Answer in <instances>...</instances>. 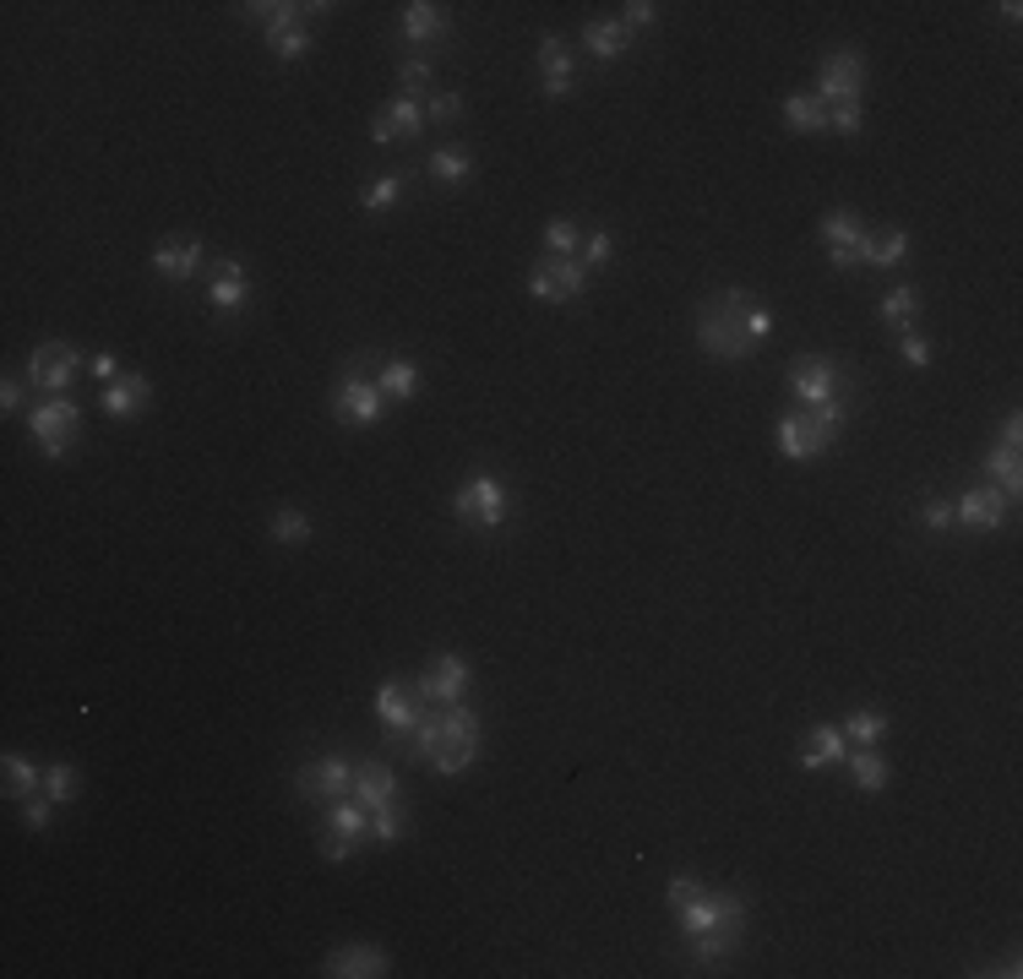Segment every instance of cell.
<instances>
[{
  "mask_svg": "<svg viewBox=\"0 0 1023 979\" xmlns=\"http://www.w3.org/2000/svg\"><path fill=\"white\" fill-rule=\"evenodd\" d=\"M414 740V756H425L435 773H463V767H473V756H479V719H473V708H435V713H425L419 719V729L408 735Z\"/></svg>",
  "mask_w": 1023,
  "mask_h": 979,
  "instance_id": "obj_1",
  "label": "cell"
},
{
  "mask_svg": "<svg viewBox=\"0 0 1023 979\" xmlns=\"http://www.w3.org/2000/svg\"><path fill=\"white\" fill-rule=\"evenodd\" d=\"M746 305H752V294H741V289H730V294H719V300L703 305V316H697V343H703L713 359H730V365L752 359V338L741 332V310H746Z\"/></svg>",
  "mask_w": 1023,
  "mask_h": 979,
  "instance_id": "obj_2",
  "label": "cell"
},
{
  "mask_svg": "<svg viewBox=\"0 0 1023 979\" xmlns=\"http://www.w3.org/2000/svg\"><path fill=\"white\" fill-rule=\"evenodd\" d=\"M452 512H457L468 529L495 534V529L506 523V512H512V496H506V484H501L495 473H468V479L457 484V496H452Z\"/></svg>",
  "mask_w": 1023,
  "mask_h": 979,
  "instance_id": "obj_3",
  "label": "cell"
},
{
  "mask_svg": "<svg viewBox=\"0 0 1023 979\" xmlns=\"http://www.w3.org/2000/svg\"><path fill=\"white\" fill-rule=\"evenodd\" d=\"M77 430H83V408H77L72 397L34 403V414H28V435L39 441V452H45V457H66V452H72V441H77Z\"/></svg>",
  "mask_w": 1023,
  "mask_h": 979,
  "instance_id": "obj_4",
  "label": "cell"
},
{
  "mask_svg": "<svg viewBox=\"0 0 1023 979\" xmlns=\"http://www.w3.org/2000/svg\"><path fill=\"white\" fill-rule=\"evenodd\" d=\"M860 88H866V61L855 55V50H833L828 61H822V72H817V104L828 110H838V104H860Z\"/></svg>",
  "mask_w": 1023,
  "mask_h": 979,
  "instance_id": "obj_5",
  "label": "cell"
},
{
  "mask_svg": "<svg viewBox=\"0 0 1023 979\" xmlns=\"http://www.w3.org/2000/svg\"><path fill=\"white\" fill-rule=\"evenodd\" d=\"M817 234L828 240V262H833V272H849V267H860L866 262V224H860V213L855 207H833L822 224H817Z\"/></svg>",
  "mask_w": 1023,
  "mask_h": 979,
  "instance_id": "obj_6",
  "label": "cell"
},
{
  "mask_svg": "<svg viewBox=\"0 0 1023 979\" xmlns=\"http://www.w3.org/2000/svg\"><path fill=\"white\" fill-rule=\"evenodd\" d=\"M583 283H589V272H583L578 256H545V262L529 267V294L545 300V305H567V300H578Z\"/></svg>",
  "mask_w": 1023,
  "mask_h": 979,
  "instance_id": "obj_7",
  "label": "cell"
},
{
  "mask_svg": "<svg viewBox=\"0 0 1023 979\" xmlns=\"http://www.w3.org/2000/svg\"><path fill=\"white\" fill-rule=\"evenodd\" d=\"M88 365V354H77L72 343H39L34 354H28V381L39 386V392H50V397H66V386H72V376Z\"/></svg>",
  "mask_w": 1023,
  "mask_h": 979,
  "instance_id": "obj_8",
  "label": "cell"
},
{
  "mask_svg": "<svg viewBox=\"0 0 1023 979\" xmlns=\"http://www.w3.org/2000/svg\"><path fill=\"white\" fill-rule=\"evenodd\" d=\"M468 681H473V664L463 659V653H441L425 675H419V686H414V697L419 702H430V708H457L463 702V691H468Z\"/></svg>",
  "mask_w": 1023,
  "mask_h": 979,
  "instance_id": "obj_9",
  "label": "cell"
},
{
  "mask_svg": "<svg viewBox=\"0 0 1023 979\" xmlns=\"http://www.w3.org/2000/svg\"><path fill=\"white\" fill-rule=\"evenodd\" d=\"M681 930L686 936H703V930H719V925H741L746 919V898L741 892H697L692 903L675 908Z\"/></svg>",
  "mask_w": 1023,
  "mask_h": 979,
  "instance_id": "obj_10",
  "label": "cell"
},
{
  "mask_svg": "<svg viewBox=\"0 0 1023 979\" xmlns=\"http://www.w3.org/2000/svg\"><path fill=\"white\" fill-rule=\"evenodd\" d=\"M332 414H338L343 424H376V419L387 414V397H381V386H376L370 376H349V381L332 392Z\"/></svg>",
  "mask_w": 1023,
  "mask_h": 979,
  "instance_id": "obj_11",
  "label": "cell"
},
{
  "mask_svg": "<svg viewBox=\"0 0 1023 979\" xmlns=\"http://www.w3.org/2000/svg\"><path fill=\"white\" fill-rule=\"evenodd\" d=\"M790 392H795L806 408L833 403V397H838V365H833L828 354H806V359L790 370Z\"/></svg>",
  "mask_w": 1023,
  "mask_h": 979,
  "instance_id": "obj_12",
  "label": "cell"
},
{
  "mask_svg": "<svg viewBox=\"0 0 1023 979\" xmlns=\"http://www.w3.org/2000/svg\"><path fill=\"white\" fill-rule=\"evenodd\" d=\"M300 794L316 800V805H332V800L354 794V767H349L343 756H321V762H311V767L300 773Z\"/></svg>",
  "mask_w": 1023,
  "mask_h": 979,
  "instance_id": "obj_13",
  "label": "cell"
},
{
  "mask_svg": "<svg viewBox=\"0 0 1023 979\" xmlns=\"http://www.w3.org/2000/svg\"><path fill=\"white\" fill-rule=\"evenodd\" d=\"M376 719H381L392 735H414L419 719H425V702H419L403 681H381V686H376Z\"/></svg>",
  "mask_w": 1023,
  "mask_h": 979,
  "instance_id": "obj_14",
  "label": "cell"
},
{
  "mask_svg": "<svg viewBox=\"0 0 1023 979\" xmlns=\"http://www.w3.org/2000/svg\"><path fill=\"white\" fill-rule=\"evenodd\" d=\"M1001 518H1007V496H1001L996 484H974V490H963V501L952 507V523H963V529H974V534L1001 529Z\"/></svg>",
  "mask_w": 1023,
  "mask_h": 979,
  "instance_id": "obj_15",
  "label": "cell"
},
{
  "mask_svg": "<svg viewBox=\"0 0 1023 979\" xmlns=\"http://www.w3.org/2000/svg\"><path fill=\"white\" fill-rule=\"evenodd\" d=\"M828 446H833V430H822L811 414H790V419H779V452H784L790 462L822 457Z\"/></svg>",
  "mask_w": 1023,
  "mask_h": 979,
  "instance_id": "obj_16",
  "label": "cell"
},
{
  "mask_svg": "<svg viewBox=\"0 0 1023 979\" xmlns=\"http://www.w3.org/2000/svg\"><path fill=\"white\" fill-rule=\"evenodd\" d=\"M327 979H376V974H392L387 968V952L370 946V941H354V946H338L327 963H321Z\"/></svg>",
  "mask_w": 1023,
  "mask_h": 979,
  "instance_id": "obj_17",
  "label": "cell"
},
{
  "mask_svg": "<svg viewBox=\"0 0 1023 979\" xmlns=\"http://www.w3.org/2000/svg\"><path fill=\"white\" fill-rule=\"evenodd\" d=\"M540 77H545V99H567L572 93V50L561 34L540 39Z\"/></svg>",
  "mask_w": 1023,
  "mask_h": 979,
  "instance_id": "obj_18",
  "label": "cell"
},
{
  "mask_svg": "<svg viewBox=\"0 0 1023 979\" xmlns=\"http://www.w3.org/2000/svg\"><path fill=\"white\" fill-rule=\"evenodd\" d=\"M354 800H359L365 811L392 805V800H397V773H392L387 762H359V767H354Z\"/></svg>",
  "mask_w": 1023,
  "mask_h": 979,
  "instance_id": "obj_19",
  "label": "cell"
},
{
  "mask_svg": "<svg viewBox=\"0 0 1023 979\" xmlns=\"http://www.w3.org/2000/svg\"><path fill=\"white\" fill-rule=\"evenodd\" d=\"M207 300H213V310H224V316H229V310H240V305L251 300V278H245V267H240L235 256H224V262H218Z\"/></svg>",
  "mask_w": 1023,
  "mask_h": 979,
  "instance_id": "obj_20",
  "label": "cell"
},
{
  "mask_svg": "<svg viewBox=\"0 0 1023 979\" xmlns=\"http://www.w3.org/2000/svg\"><path fill=\"white\" fill-rule=\"evenodd\" d=\"M148 397H153V386H148V376H121V381H110L104 386V414L110 419H137L142 408H148Z\"/></svg>",
  "mask_w": 1023,
  "mask_h": 979,
  "instance_id": "obj_21",
  "label": "cell"
},
{
  "mask_svg": "<svg viewBox=\"0 0 1023 979\" xmlns=\"http://www.w3.org/2000/svg\"><path fill=\"white\" fill-rule=\"evenodd\" d=\"M849 756V740L838 724H817L806 740H800V767H838Z\"/></svg>",
  "mask_w": 1023,
  "mask_h": 979,
  "instance_id": "obj_22",
  "label": "cell"
},
{
  "mask_svg": "<svg viewBox=\"0 0 1023 979\" xmlns=\"http://www.w3.org/2000/svg\"><path fill=\"white\" fill-rule=\"evenodd\" d=\"M202 262H207L202 240H180V245H159V251H153V272H164V278H175V283L197 278Z\"/></svg>",
  "mask_w": 1023,
  "mask_h": 979,
  "instance_id": "obj_23",
  "label": "cell"
},
{
  "mask_svg": "<svg viewBox=\"0 0 1023 979\" xmlns=\"http://www.w3.org/2000/svg\"><path fill=\"white\" fill-rule=\"evenodd\" d=\"M403 34H408V44H430V39L446 34V12L435 7V0H408L403 7Z\"/></svg>",
  "mask_w": 1023,
  "mask_h": 979,
  "instance_id": "obj_24",
  "label": "cell"
},
{
  "mask_svg": "<svg viewBox=\"0 0 1023 979\" xmlns=\"http://www.w3.org/2000/svg\"><path fill=\"white\" fill-rule=\"evenodd\" d=\"M686 941H692V963L708 968V963L735 957V946H741V925H719V930H703V936H686Z\"/></svg>",
  "mask_w": 1023,
  "mask_h": 979,
  "instance_id": "obj_25",
  "label": "cell"
},
{
  "mask_svg": "<svg viewBox=\"0 0 1023 979\" xmlns=\"http://www.w3.org/2000/svg\"><path fill=\"white\" fill-rule=\"evenodd\" d=\"M849 778H855V789L860 794H876L882 784H887V762H882V751L876 746H849Z\"/></svg>",
  "mask_w": 1023,
  "mask_h": 979,
  "instance_id": "obj_26",
  "label": "cell"
},
{
  "mask_svg": "<svg viewBox=\"0 0 1023 979\" xmlns=\"http://www.w3.org/2000/svg\"><path fill=\"white\" fill-rule=\"evenodd\" d=\"M7 794L23 805V800H34V794H45V767H34L28 756H17V751H7Z\"/></svg>",
  "mask_w": 1023,
  "mask_h": 979,
  "instance_id": "obj_27",
  "label": "cell"
},
{
  "mask_svg": "<svg viewBox=\"0 0 1023 979\" xmlns=\"http://www.w3.org/2000/svg\"><path fill=\"white\" fill-rule=\"evenodd\" d=\"M583 44H589V55H599V61H621L627 44H632V34H627V23H589V28H583Z\"/></svg>",
  "mask_w": 1023,
  "mask_h": 979,
  "instance_id": "obj_28",
  "label": "cell"
},
{
  "mask_svg": "<svg viewBox=\"0 0 1023 979\" xmlns=\"http://www.w3.org/2000/svg\"><path fill=\"white\" fill-rule=\"evenodd\" d=\"M376 386H381V397H387V403H403V397H414V392H419V365H414V359H387Z\"/></svg>",
  "mask_w": 1023,
  "mask_h": 979,
  "instance_id": "obj_29",
  "label": "cell"
},
{
  "mask_svg": "<svg viewBox=\"0 0 1023 979\" xmlns=\"http://www.w3.org/2000/svg\"><path fill=\"white\" fill-rule=\"evenodd\" d=\"M985 473H990V484L1001 490V496L1012 501L1018 484H1023V473H1018V446H990V452H985Z\"/></svg>",
  "mask_w": 1023,
  "mask_h": 979,
  "instance_id": "obj_30",
  "label": "cell"
},
{
  "mask_svg": "<svg viewBox=\"0 0 1023 979\" xmlns=\"http://www.w3.org/2000/svg\"><path fill=\"white\" fill-rule=\"evenodd\" d=\"M914 316H920V294H914L909 283L887 289V300H882V321H887L893 332H909V327H914Z\"/></svg>",
  "mask_w": 1023,
  "mask_h": 979,
  "instance_id": "obj_31",
  "label": "cell"
},
{
  "mask_svg": "<svg viewBox=\"0 0 1023 979\" xmlns=\"http://www.w3.org/2000/svg\"><path fill=\"white\" fill-rule=\"evenodd\" d=\"M262 34H267V44H273L278 61H305V50H311L305 23H278V28H262Z\"/></svg>",
  "mask_w": 1023,
  "mask_h": 979,
  "instance_id": "obj_32",
  "label": "cell"
},
{
  "mask_svg": "<svg viewBox=\"0 0 1023 979\" xmlns=\"http://www.w3.org/2000/svg\"><path fill=\"white\" fill-rule=\"evenodd\" d=\"M784 126H790V131H822V126H828V110H822L811 93H790V99H784Z\"/></svg>",
  "mask_w": 1023,
  "mask_h": 979,
  "instance_id": "obj_33",
  "label": "cell"
},
{
  "mask_svg": "<svg viewBox=\"0 0 1023 979\" xmlns=\"http://www.w3.org/2000/svg\"><path fill=\"white\" fill-rule=\"evenodd\" d=\"M387 126H392V137H419L425 131V104L414 93H397L387 104Z\"/></svg>",
  "mask_w": 1023,
  "mask_h": 979,
  "instance_id": "obj_34",
  "label": "cell"
},
{
  "mask_svg": "<svg viewBox=\"0 0 1023 979\" xmlns=\"http://www.w3.org/2000/svg\"><path fill=\"white\" fill-rule=\"evenodd\" d=\"M838 729H844V740H849V746H882L887 719H882L876 708H855V713H849V724H838Z\"/></svg>",
  "mask_w": 1023,
  "mask_h": 979,
  "instance_id": "obj_35",
  "label": "cell"
},
{
  "mask_svg": "<svg viewBox=\"0 0 1023 979\" xmlns=\"http://www.w3.org/2000/svg\"><path fill=\"white\" fill-rule=\"evenodd\" d=\"M430 175H435V186H463L473 175V158L457 153V148H435L430 153Z\"/></svg>",
  "mask_w": 1023,
  "mask_h": 979,
  "instance_id": "obj_36",
  "label": "cell"
},
{
  "mask_svg": "<svg viewBox=\"0 0 1023 979\" xmlns=\"http://www.w3.org/2000/svg\"><path fill=\"white\" fill-rule=\"evenodd\" d=\"M909 256V234L904 229H887L882 240H866V267H898Z\"/></svg>",
  "mask_w": 1023,
  "mask_h": 979,
  "instance_id": "obj_37",
  "label": "cell"
},
{
  "mask_svg": "<svg viewBox=\"0 0 1023 979\" xmlns=\"http://www.w3.org/2000/svg\"><path fill=\"white\" fill-rule=\"evenodd\" d=\"M273 539H278L283 550H300V545L311 539V518H305V512H294V507H283V512L273 518Z\"/></svg>",
  "mask_w": 1023,
  "mask_h": 979,
  "instance_id": "obj_38",
  "label": "cell"
},
{
  "mask_svg": "<svg viewBox=\"0 0 1023 979\" xmlns=\"http://www.w3.org/2000/svg\"><path fill=\"white\" fill-rule=\"evenodd\" d=\"M397 196H403V175H381V180H370V186H365V196H359V202H365L370 213H387V207H397Z\"/></svg>",
  "mask_w": 1023,
  "mask_h": 979,
  "instance_id": "obj_39",
  "label": "cell"
},
{
  "mask_svg": "<svg viewBox=\"0 0 1023 979\" xmlns=\"http://www.w3.org/2000/svg\"><path fill=\"white\" fill-rule=\"evenodd\" d=\"M77 784H83V778H77V767H72V762L45 767V794H50L55 805H61V800H77Z\"/></svg>",
  "mask_w": 1023,
  "mask_h": 979,
  "instance_id": "obj_40",
  "label": "cell"
},
{
  "mask_svg": "<svg viewBox=\"0 0 1023 979\" xmlns=\"http://www.w3.org/2000/svg\"><path fill=\"white\" fill-rule=\"evenodd\" d=\"M397 838H403V805L392 800V805L370 811V843H397Z\"/></svg>",
  "mask_w": 1023,
  "mask_h": 979,
  "instance_id": "obj_41",
  "label": "cell"
},
{
  "mask_svg": "<svg viewBox=\"0 0 1023 979\" xmlns=\"http://www.w3.org/2000/svg\"><path fill=\"white\" fill-rule=\"evenodd\" d=\"M545 251L551 256H572L578 251V224L572 218H551L545 224Z\"/></svg>",
  "mask_w": 1023,
  "mask_h": 979,
  "instance_id": "obj_42",
  "label": "cell"
},
{
  "mask_svg": "<svg viewBox=\"0 0 1023 979\" xmlns=\"http://www.w3.org/2000/svg\"><path fill=\"white\" fill-rule=\"evenodd\" d=\"M741 332H746V338H752V348H757V343H762V338H768V332H773V310H768V305H757V300H752V305H746V310H741Z\"/></svg>",
  "mask_w": 1023,
  "mask_h": 979,
  "instance_id": "obj_43",
  "label": "cell"
},
{
  "mask_svg": "<svg viewBox=\"0 0 1023 979\" xmlns=\"http://www.w3.org/2000/svg\"><path fill=\"white\" fill-rule=\"evenodd\" d=\"M610 256H616V240H610V229H599V234H589V240H583V272L605 267Z\"/></svg>",
  "mask_w": 1023,
  "mask_h": 979,
  "instance_id": "obj_44",
  "label": "cell"
},
{
  "mask_svg": "<svg viewBox=\"0 0 1023 979\" xmlns=\"http://www.w3.org/2000/svg\"><path fill=\"white\" fill-rule=\"evenodd\" d=\"M898 359H904L909 370H925V365H931V343H925L920 332H898Z\"/></svg>",
  "mask_w": 1023,
  "mask_h": 979,
  "instance_id": "obj_45",
  "label": "cell"
},
{
  "mask_svg": "<svg viewBox=\"0 0 1023 979\" xmlns=\"http://www.w3.org/2000/svg\"><path fill=\"white\" fill-rule=\"evenodd\" d=\"M828 126H833L838 137H860V126H866V110H860V104H838V110H828Z\"/></svg>",
  "mask_w": 1023,
  "mask_h": 979,
  "instance_id": "obj_46",
  "label": "cell"
},
{
  "mask_svg": "<svg viewBox=\"0 0 1023 979\" xmlns=\"http://www.w3.org/2000/svg\"><path fill=\"white\" fill-rule=\"evenodd\" d=\"M50 816H55V800H50V794L23 800V827H28V832H45V827H50Z\"/></svg>",
  "mask_w": 1023,
  "mask_h": 979,
  "instance_id": "obj_47",
  "label": "cell"
},
{
  "mask_svg": "<svg viewBox=\"0 0 1023 979\" xmlns=\"http://www.w3.org/2000/svg\"><path fill=\"white\" fill-rule=\"evenodd\" d=\"M397 82H403V93H414V99H419V88L430 82V61H425V55L403 61V66H397Z\"/></svg>",
  "mask_w": 1023,
  "mask_h": 979,
  "instance_id": "obj_48",
  "label": "cell"
},
{
  "mask_svg": "<svg viewBox=\"0 0 1023 979\" xmlns=\"http://www.w3.org/2000/svg\"><path fill=\"white\" fill-rule=\"evenodd\" d=\"M463 115V99L457 93H435L430 104H425V120H435V126H452Z\"/></svg>",
  "mask_w": 1023,
  "mask_h": 979,
  "instance_id": "obj_49",
  "label": "cell"
},
{
  "mask_svg": "<svg viewBox=\"0 0 1023 979\" xmlns=\"http://www.w3.org/2000/svg\"><path fill=\"white\" fill-rule=\"evenodd\" d=\"M359 843H365V838H343V832H321V860H332V865H338V860H354V854H359Z\"/></svg>",
  "mask_w": 1023,
  "mask_h": 979,
  "instance_id": "obj_50",
  "label": "cell"
},
{
  "mask_svg": "<svg viewBox=\"0 0 1023 979\" xmlns=\"http://www.w3.org/2000/svg\"><path fill=\"white\" fill-rule=\"evenodd\" d=\"M697 892H703V881H697L692 870H675V876H670V908H681V903H692Z\"/></svg>",
  "mask_w": 1023,
  "mask_h": 979,
  "instance_id": "obj_51",
  "label": "cell"
},
{
  "mask_svg": "<svg viewBox=\"0 0 1023 979\" xmlns=\"http://www.w3.org/2000/svg\"><path fill=\"white\" fill-rule=\"evenodd\" d=\"M654 23H659V7H654V0H632V7H627V34L654 28Z\"/></svg>",
  "mask_w": 1023,
  "mask_h": 979,
  "instance_id": "obj_52",
  "label": "cell"
},
{
  "mask_svg": "<svg viewBox=\"0 0 1023 979\" xmlns=\"http://www.w3.org/2000/svg\"><path fill=\"white\" fill-rule=\"evenodd\" d=\"M88 370H93L104 386H110V381H121V359H115V354H88Z\"/></svg>",
  "mask_w": 1023,
  "mask_h": 979,
  "instance_id": "obj_53",
  "label": "cell"
},
{
  "mask_svg": "<svg viewBox=\"0 0 1023 979\" xmlns=\"http://www.w3.org/2000/svg\"><path fill=\"white\" fill-rule=\"evenodd\" d=\"M920 518H925V529H936V534H942V529L952 523V507H947V501H925V512H920Z\"/></svg>",
  "mask_w": 1023,
  "mask_h": 979,
  "instance_id": "obj_54",
  "label": "cell"
},
{
  "mask_svg": "<svg viewBox=\"0 0 1023 979\" xmlns=\"http://www.w3.org/2000/svg\"><path fill=\"white\" fill-rule=\"evenodd\" d=\"M0 408H7V414L23 408V381H7V386H0Z\"/></svg>",
  "mask_w": 1023,
  "mask_h": 979,
  "instance_id": "obj_55",
  "label": "cell"
},
{
  "mask_svg": "<svg viewBox=\"0 0 1023 979\" xmlns=\"http://www.w3.org/2000/svg\"><path fill=\"white\" fill-rule=\"evenodd\" d=\"M1018 441H1023V419L1007 414V424H1001V446H1018Z\"/></svg>",
  "mask_w": 1023,
  "mask_h": 979,
  "instance_id": "obj_56",
  "label": "cell"
},
{
  "mask_svg": "<svg viewBox=\"0 0 1023 979\" xmlns=\"http://www.w3.org/2000/svg\"><path fill=\"white\" fill-rule=\"evenodd\" d=\"M370 137H376L381 148H392V142H397V137H392V126H387V115H376V120H370Z\"/></svg>",
  "mask_w": 1023,
  "mask_h": 979,
  "instance_id": "obj_57",
  "label": "cell"
}]
</instances>
